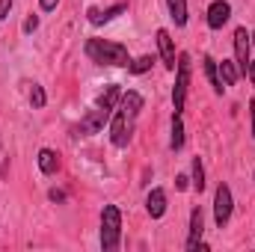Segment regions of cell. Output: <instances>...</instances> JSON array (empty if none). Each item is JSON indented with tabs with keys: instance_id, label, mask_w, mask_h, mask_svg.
Wrapping results in <instances>:
<instances>
[{
	"instance_id": "6da1fadb",
	"label": "cell",
	"mask_w": 255,
	"mask_h": 252,
	"mask_svg": "<svg viewBox=\"0 0 255 252\" xmlns=\"http://www.w3.org/2000/svg\"><path fill=\"white\" fill-rule=\"evenodd\" d=\"M83 54L95 65H110V68H128L130 65L128 48L119 42H110V39H86Z\"/></svg>"
},
{
	"instance_id": "7a4b0ae2",
	"label": "cell",
	"mask_w": 255,
	"mask_h": 252,
	"mask_svg": "<svg viewBox=\"0 0 255 252\" xmlns=\"http://www.w3.org/2000/svg\"><path fill=\"white\" fill-rule=\"evenodd\" d=\"M122 244V211L116 205H104L101 211V250L113 252Z\"/></svg>"
},
{
	"instance_id": "3957f363",
	"label": "cell",
	"mask_w": 255,
	"mask_h": 252,
	"mask_svg": "<svg viewBox=\"0 0 255 252\" xmlns=\"http://www.w3.org/2000/svg\"><path fill=\"white\" fill-rule=\"evenodd\" d=\"M190 74H193L190 54H178V65H175V86H172V110H175V113H181V110H184V104H187Z\"/></svg>"
},
{
	"instance_id": "277c9868",
	"label": "cell",
	"mask_w": 255,
	"mask_h": 252,
	"mask_svg": "<svg viewBox=\"0 0 255 252\" xmlns=\"http://www.w3.org/2000/svg\"><path fill=\"white\" fill-rule=\"evenodd\" d=\"M232 208H235V196H232V187L226 181H220L217 190H214V223L217 229H226L229 220H232Z\"/></svg>"
},
{
	"instance_id": "5b68a950",
	"label": "cell",
	"mask_w": 255,
	"mask_h": 252,
	"mask_svg": "<svg viewBox=\"0 0 255 252\" xmlns=\"http://www.w3.org/2000/svg\"><path fill=\"white\" fill-rule=\"evenodd\" d=\"M133 122H136V119L125 116L122 110H113V116H110V142H113L116 148H125L128 142H130Z\"/></svg>"
},
{
	"instance_id": "8992f818",
	"label": "cell",
	"mask_w": 255,
	"mask_h": 252,
	"mask_svg": "<svg viewBox=\"0 0 255 252\" xmlns=\"http://www.w3.org/2000/svg\"><path fill=\"white\" fill-rule=\"evenodd\" d=\"M253 60V36L247 33V27L235 30V63L241 68V77H247V65Z\"/></svg>"
},
{
	"instance_id": "52a82bcc",
	"label": "cell",
	"mask_w": 255,
	"mask_h": 252,
	"mask_svg": "<svg viewBox=\"0 0 255 252\" xmlns=\"http://www.w3.org/2000/svg\"><path fill=\"white\" fill-rule=\"evenodd\" d=\"M110 122V116L104 113V110H89L83 119H80V125H74V136H92V133H101L104 125Z\"/></svg>"
},
{
	"instance_id": "ba28073f",
	"label": "cell",
	"mask_w": 255,
	"mask_h": 252,
	"mask_svg": "<svg viewBox=\"0 0 255 252\" xmlns=\"http://www.w3.org/2000/svg\"><path fill=\"white\" fill-rule=\"evenodd\" d=\"M154 39H157V54H160V63L166 71H175V65H178V54H175V42H172V36H169V30H157L154 33Z\"/></svg>"
},
{
	"instance_id": "9c48e42d",
	"label": "cell",
	"mask_w": 255,
	"mask_h": 252,
	"mask_svg": "<svg viewBox=\"0 0 255 252\" xmlns=\"http://www.w3.org/2000/svg\"><path fill=\"white\" fill-rule=\"evenodd\" d=\"M128 12V0H119V3H113V6H107V9H89L86 15H89V24L92 27H101V24H110V21H116L119 15H125Z\"/></svg>"
},
{
	"instance_id": "30bf717a",
	"label": "cell",
	"mask_w": 255,
	"mask_h": 252,
	"mask_svg": "<svg viewBox=\"0 0 255 252\" xmlns=\"http://www.w3.org/2000/svg\"><path fill=\"white\" fill-rule=\"evenodd\" d=\"M229 18H232V3H229V0H214V3L208 6L205 21H208L211 30H223V27L229 24Z\"/></svg>"
},
{
	"instance_id": "8fae6325",
	"label": "cell",
	"mask_w": 255,
	"mask_h": 252,
	"mask_svg": "<svg viewBox=\"0 0 255 252\" xmlns=\"http://www.w3.org/2000/svg\"><path fill=\"white\" fill-rule=\"evenodd\" d=\"M202 235H205V211H202V205H196L190 211V229H187V241H184V250H196V244L202 241Z\"/></svg>"
},
{
	"instance_id": "7c38bea8",
	"label": "cell",
	"mask_w": 255,
	"mask_h": 252,
	"mask_svg": "<svg viewBox=\"0 0 255 252\" xmlns=\"http://www.w3.org/2000/svg\"><path fill=\"white\" fill-rule=\"evenodd\" d=\"M145 211L151 220H160L166 214V190L163 187H151L148 196H145Z\"/></svg>"
},
{
	"instance_id": "4fadbf2b",
	"label": "cell",
	"mask_w": 255,
	"mask_h": 252,
	"mask_svg": "<svg viewBox=\"0 0 255 252\" xmlns=\"http://www.w3.org/2000/svg\"><path fill=\"white\" fill-rule=\"evenodd\" d=\"M122 101V86L119 83H107V89L98 95V101H95V107L98 110H104L107 116H113V110H116V104Z\"/></svg>"
},
{
	"instance_id": "5bb4252c",
	"label": "cell",
	"mask_w": 255,
	"mask_h": 252,
	"mask_svg": "<svg viewBox=\"0 0 255 252\" xmlns=\"http://www.w3.org/2000/svg\"><path fill=\"white\" fill-rule=\"evenodd\" d=\"M202 71H205V77H208V83H211L214 95H223V92H226V83L220 80V68H217V60H214L211 54H205V57H202Z\"/></svg>"
},
{
	"instance_id": "9a60e30c",
	"label": "cell",
	"mask_w": 255,
	"mask_h": 252,
	"mask_svg": "<svg viewBox=\"0 0 255 252\" xmlns=\"http://www.w3.org/2000/svg\"><path fill=\"white\" fill-rule=\"evenodd\" d=\"M142 104H145V98H142L136 89H128V92H122L119 110H122L125 116H130V119H136V116H139V110H142Z\"/></svg>"
},
{
	"instance_id": "2e32d148",
	"label": "cell",
	"mask_w": 255,
	"mask_h": 252,
	"mask_svg": "<svg viewBox=\"0 0 255 252\" xmlns=\"http://www.w3.org/2000/svg\"><path fill=\"white\" fill-rule=\"evenodd\" d=\"M36 163H39V172H42V175H57V169H60V154H57L54 148H39Z\"/></svg>"
},
{
	"instance_id": "e0dca14e",
	"label": "cell",
	"mask_w": 255,
	"mask_h": 252,
	"mask_svg": "<svg viewBox=\"0 0 255 252\" xmlns=\"http://www.w3.org/2000/svg\"><path fill=\"white\" fill-rule=\"evenodd\" d=\"M169 148L172 151H181L184 148V119H181V113H172V122H169Z\"/></svg>"
},
{
	"instance_id": "ac0fdd59",
	"label": "cell",
	"mask_w": 255,
	"mask_h": 252,
	"mask_svg": "<svg viewBox=\"0 0 255 252\" xmlns=\"http://www.w3.org/2000/svg\"><path fill=\"white\" fill-rule=\"evenodd\" d=\"M166 9H169V18H172L175 27H187V21H190L187 0H166Z\"/></svg>"
},
{
	"instance_id": "d6986e66",
	"label": "cell",
	"mask_w": 255,
	"mask_h": 252,
	"mask_svg": "<svg viewBox=\"0 0 255 252\" xmlns=\"http://www.w3.org/2000/svg\"><path fill=\"white\" fill-rule=\"evenodd\" d=\"M217 68H220V80L226 83V89L241 80V68H238L235 60H223V63H217Z\"/></svg>"
},
{
	"instance_id": "ffe728a7",
	"label": "cell",
	"mask_w": 255,
	"mask_h": 252,
	"mask_svg": "<svg viewBox=\"0 0 255 252\" xmlns=\"http://www.w3.org/2000/svg\"><path fill=\"white\" fill-rule=\"evenodd\" d=\"M190 187L196 193H205V163H202V157H193V166H190Z\"/></svg>"
},
{
	"instance_id": "44dd1931",
	"label": "cell",
	"mask_w": 255,
	"mask_h": 252,
	"mask_svg": "<svg viewBox=\"0 0 255 252\" xmlns=\"http://www.w3.org/2000/svg\"><path fill=\"white\" fill-rule=\"evenodd\" d=\"M154 63H157V60H154L151 54H142V57L130 60V65H128V71H130V74H145V71H148V68H151Z\"/></svg>"
},
{
	"instance_id": "7402d4cb",
	"label": "cell",
	"mask_w": 255,
	"mask_h": 252,
	"mask_svg": "<svg viewBox=\"0 0 255 252\" xmlns=\"http://www.w3.org/2000/svg\"><path fill=\"white\" fill-rule=\"evenodd\" d=\"M30 104H33V110H42V107L48 104V95H45V86H39V83H33V89H30Z\"/></svg>"
},
{
	"instance_id": "603a6c76",
	"label": "cell",
	"mask_w": 255,
	"mask_h": 252,
	"mask_svg": "<svg viewBox=\"0 0 255 252\" xmlns=\"http://www.w3.org/2000/svg\"><path fill=\"white\" fill-rule=\"evenodd\" d=\"M21 30H24L27 36H30V33H36V30H39V15H33V12H30V15L24 18V24H21Z\"/></svg>"
},
{
	"instance_id": "cb8c5ba5",
	"label": "cell",
	"mask_w": 255,
	"mask_h": 252,
	"mask_svg": "<svg viewBox=\"0 0 255 252\" xmlns=\"http://www.w3.org/2000/svg\"><path fill=\"white\" fill-rule=\"evenodd\" d=\"M12 6H15V0H0V21H6V18H9Z\"/></svg>"
},
{
	"instance_id": "d4e9b609",
	"label": "cell",
	"mask_w": 255,
	"mask_h": 252,
	"mask_svg": "<svg viewBox=\"0 0 255 252\" xmlns=\"http://www.w3.org/2000/svg\"><path fill=\"white\" fill-rule=\"evenodd\" d=\"M250 136L255 139V98L250 101Z\"/></svg>"
},
{
	"instance_id": "484cf974",
	"label": "cell",
	"mask_w": 255,
	"mask_h": 252,
	"mask_svg": "<svg viewBox=\"0 0 255 252\" xmlns=\"http://www.w3.org/2000/svg\"><path fill=\"white\" fill-rule=\"evenodd\" d=\"M175 190H190V175H178L175 178Z\"/></svg>"
},
{
	"instance_id": "4316f807",
	"label": "cell",
	"mask_w": 255,
	"mask_h": 252,
	"mask_svg": "<svg viewBox=\"0 0 255 252\" xmlns=\"http://www.w3.org/2000/svg\"><path fill=\"white\" fill-rule=\"evenodd\" d=\"M57 3H60V0H39V9H42V12H54Z\"/></svg>"
},
{
	"instance_id": "83f0119b",
	"label": "cell",
	"mask_w": 255,
	"mask_h": 252,
	"mask_svg": "<svg viewBox=\"0 0 255 252\" xmlns=\"http://www.w3.org/2000/svg\"><path fill=\"white\" fill-rule=\"evenodd\" d=\"M48 199H51V202H65V193H63V190H51V193H48Z\"/></svg>"
},
{
	"instance_id": "f1b7e54d",
	"label": "cell",
	"mask_w": 255,
	"mask_h": 252,
	"mask_svg": "<svg viewBox=\"0 0 255 252\" xmlns=\"http://www.w3.org/2000/svg\"><path fill=\"white\" fill-rule=\"evenodd\" d=\"M247 77H250V83L255 86V63L250 60V65H247Z\"/></svg>"
},
{
	"instance_id": "f546056e",
	"label": "cell",
	"mask_w": 255,
	"mask_h": 252,
	"mask_svg": "<svg viewBox=\"0 0 255 252\" xmlns=\"http://www.w3.org/2000/svg\"><path fill=\"white\" fill-rule=\"evenodd\" d=\"M6 175V157H3V142H0V178Z\"/></svg>"
},
{
	"instance_id": "4dcf8cb0",
	"label": "cell",
	"mask_w": 255,
	"mask_h": 252,
	"mask_svg": "<svg viewBox=\"0 0 255 252\" xmlns=\"http://www.w3.org/2000/svg\"><path fill=\"white\" fill-rule=\"evenodd\" d=\"M250 36H253V48H255V30H253V33H250Z\"/></svg>"
},
{
	"instance_id": "1f68e13d",
	"label": "cell",
	"mask_w": 255,
	"mask_h": 252,
	"mask_svg": "<svg viewBox=\"0 0 255 252\" xmlns=\"http://www.w3.org/2000/svg\"><path fill=\"white\" fill-rule=\"evenodd\" d=\"M253 178H255V175H253Z\"/></svg>"
}]
</instances>
